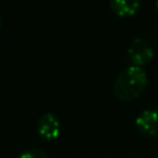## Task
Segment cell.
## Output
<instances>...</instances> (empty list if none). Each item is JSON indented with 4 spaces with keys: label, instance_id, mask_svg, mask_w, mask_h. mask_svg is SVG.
Returning a JSON list of instances; mask_svg holds the SVG:
<instances>
[{
    "label": "cell",
    "instance_id": "cell-1",
    "mask_svg": "<svg viewBox=\"0 0 158 158\" xmlns=\"http://www.w3.org/2000/svg\"><path fill=\"white\" fill-rule=\"evenodd\" d=\"M147 84L148 77L142 68L127 65L116 77L114 94L121 101H133L146 90Z\"/></svg>",
    "mask_w": 158,
    "mask_h": 158
},
{
    "label": "cell",
    "instance_id": "cell-2",
    "mask_svg": "<svg viewBox=\"0 0 158 158\" xmlns=\"http://www.w3.org/2000/svg\"><path fill=\"white\" fill-rule=\"evenodd\" d=\"M154 57V49L152 44L146 40L137 37L131 41L126 54H125V62L127 65L132 67H144L147 65Z\"/></svg>",
    "mask_w": 158,
    "mask_h": 158
},
{
    "label": "cell",
    "instance_id": "cell-3",
    "mask_svg": "<svg viewBox=\"0 0 158 158\" xmlns=\"http://www.w3.org/2000/svg\"><path fill=\"white\" fill-rule=\"evenodd\" d=\"M37 135L46 141L57 139L62 131V125L59 117L53 112H46L40 116L36 123Z\"/></svg>",
    "mask_w": 158,
    "mask_h": 158
},
{
    "label": "cell",
    "instance_id": "cell-4",
    "mask_svg": "<svg viewBox=\"0 0 158 158\" xmlns=\"http://www.w3.org/2000/svg\"><path fill=\"white\" fill-rule=\"evenodd\" d=\"M136 128L147 137H158V110L147 109L139 112L135 120Z\"/></svg>",
    "mask_w": 158,
    "mask_h": 158
},
{
    "label": "cell",
    "instance_id": "cell-5",
    "mask_svg": "<svg viewBox=\"0 0 158 158\" xmlns=\"http://www.w3.org/2000/svg\"><path fill=\"white\" fill-rule=\"evenodd\" d=\"M142 5V0H111L110 9L118 17L135 16Z\"/></svg>",
    "mask_w": 158,
    "mask_h": 158
},
{
    "label": "cell",
    "instance_id": "cell-6",
    "mask_svg": "<svg viewBox=\"0 0 158 158\" xmlns=\"http://www.w3.org/2000/svg\"><path fill=\"white\" fill-rule=\"evenodd\" d=\"M20 158H49L47 153L40 148H30L20 154Z\"/></svg>",
    "mask_w": 158,
    "mask_h": 158
},
{
    "label": "cell",
    "instance_id": "cell-7",
    "mask_svg": "<svg viewBox=\"0 0 158 158\" xmlns=\"http://www.w3.org/2000/svg\"><path fill=\"white\" fill-rule=\"evenodd\" d=\"M1 28H2V17L0 15V32H1Z\"/></svg>",
    "mask_w": 158,
    "mask_h": 158
},
{
    "label": "cell",
    "instance_id": "cell-8",
    "mask_svg": "<svg viewBox=\"0 0 158 158\" xmlns=\"http://www.w3.org/2000/svg\"><path fill=\"white\" fill-rule=\"evenodd\" d=\"M156 7H157V11H158V0H156Z\"/></svg>",
    "mask_w": 158,
    "mask_h": 158
}]
</instances>
